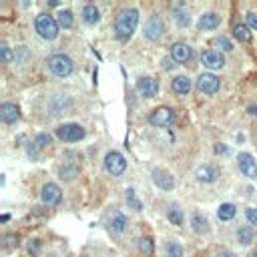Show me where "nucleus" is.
I'll return each mask as SVG.
<instances>
[{
    "label": "nucleus",
    "mask_w": 257,
    "mask_h": 257,
    "mask_svg": "<svg viewBox=\"0 0 257 257\" xmlns=\"http://www.w3.org/2000/svg\"><path fill=\"white\" fill-rule=\"evenodd\" d=\"M137 24H139V12L135 8H126V10L118 12L116 22H114V34H116V38L122 40V42L128 40V38L133 36Z\"/></svg>",
    "instance_id": "f257e3e1"
},
{
    "label": "nucleus",
    "mask_w": 257,
    "mask_h": 257,
    "mask_svg": "<svg viewBox=\"0 0 257 257\" xmlns=\"http://www.w3.org/2000/svg\"><path fill=\"white\" fill-rule=\"evenodd\" d=\"M36 32L44 38V40H54L58 34V22L54 20V16L50 14H38L36 16Z\"/></svg>",
    "instance_id": "f03ea898"
},
{
    "label": "nucleus",
    "mask_w": 257,
    "mask_h": 257,
    "mask_svg": "<svg viewBox=\"0 0 257 257\" xmlns=\"http://www.w3.org/2000/svg\"><path fill=\"white\" fill-rule=\"evenodd\" d=\"M56 137L64 143H76L84 137V128L80 124H74V122H68V124H60L56 128Z\"/></svg>",
    "instance_id": "7ed1b4c3"
},
{
    "label": "nucleus",
    "mask_w": 257,
    "mask_h": 257,
    "mask_svg": "<svg viewBox=\"0 0 257 257\" xmlns=\"http://www.w3.org/2000/svg\"><path fill=\"white\" fill-rule=\"evenodd\" d=\"M48 68H50L52 74H56V76H68V74L72 72L74 64H72V60H70L66 54H54V56H50V60H48Z\"/></svg>",
    "instance_id": "20e7f679"
},
{
    "label": "nucleus",
    "mask_w": 257,
    "mask_h": 257,
    "mask_svg": "<svg viewBox=\"0 0 257 257\" xmlns=\"http://www.w3.org/2000/svg\"><path fill=\"white\" fill-rule=\"evenodd\" d=\"M104 169L110 173V175H122L124 173V169H126V161H124V157L120 155V153H116V151H110V153H106V157H104Z\"/></svg>",
    "instance_id": "39448f33"
},
{
    "label": "nucleus",
    "mask_w": 257,
    "mask_h": 257,
    "mask_svg": "<svg viewBox=\"0 0 257 257\" xmlns=\"http://www.w3.org/2000/svg\"><path fill=\"white\" fill-rule=\"evenodd\" d=\"M197 86L203 94H215L219 90V76L213 72H203L197 78Z\"/></svg>",
    "instance_id": "423d86ee"
},
{
    "label": "nucleus",
    "mask_w": 257,
    "mask_h": 257,
    "mask_svg": "<svg viewBox=\"0 0 257 257\" xmlns=\"http://www.w3.org/2000/svg\"><path fill=\"white\" fill-rule=\"evenodd\" d=\"M149 120H151V124H155V126H169V124L175 120V114H173V110H171L169 106H159V108H155V110L151 112Z\"/></svg>",
    "instance_id": "0eeeda50"
},
{
    "label": "nucleus",
    "mask_w": 257,
    "mask_h": 257,
    "mask_svg": "<svg viewBox=\"0 0 257 257\" xmlns=\"http://www.w3.org/2000/svg\"><path fill=\"white\" fill-rule=\"evenodd\" d=\"M163 32H165V22H163V18L157 16V14H153V16L147 20V24H145V36H147L149 40H157V38H161Z\"/></svg>",
    "instance_id": "6e6552de"
},
{
    "label": "nucleus",
    "mask_w": 257,
    "mask_h": 257,
    "mask_svg": "<svg viewBox=\"0 0 257 257\" xmlns=\"http://www.w3.org/2000/svg\"><path fill=\"white\" fill-rule=\"evenodd\" d=\"M201 64H203L205 68H209V70H219V68H223L225 58H223V54L217 52V50H203V52H201Z\"/></svg>",
    "instance_id": "1a4fd4ad"
},
{
    "label": "nucleus",
    "mask_w": 257,
    "mask_h": 257,
    "mask_svg": "<svg viewBox=\"0 0 257 257\" xmlns=\"http://www.w3.org/2000/svg\"><path fill=\"white\" fill-rule=\"evenodd\" d=\"M40 197H42V201H44L48 207H54V205H58V203H60V199H62V191H60V187H58V185H54V183H46V185L42 187Z\"/></svg>",
    "instance_id": "9d476101"
},
{
    "label": "nucleus",
    "mask_w": 257,
    "mask_h": 257,
    "mask_svg": "<svg viewBox=\"0 0 257 257\" xmlns=\"http://www.w3.org/2000/svg\"><path fill=\"white\" fill-rule=\"evenodd\" d=\"M237 163H239V169H241V173L245 177H249V179H255L257 177V161L249 153H239Z\"/></svg>",
    "instance_id": "9b49d317"
},
{
    "label": "nucleus",
    "mask_w": 257,
    "mask_h": 257,
    "mask_svg": "<svg viewBox=\"0 0 257 257\" xmlns=\"http://www.w3.org/2000/svg\"><path fill=\"white\" fill-rule=\"evenodd\" d=\"M137 88H139L141 96L151 98V96H157V92H159V82H157L153 76H143V78H139Z\"/></svg>",
    "instance_id": "f8f14e48"
},
{
    "label": "nucleus",
    "mask_w": 257,
    "mask_h": 257,
    "mask_svg": "<svg viewBox=\"0 0 257 257\" xmlns=\"http://www.w3.org/2000/svg\"><path fill=\"white\" fill-rule=\"evenodd\" d=\"M0 118H2V122L6 124H12L20 118V110L14 102H2L0 104Z\"/></svg>",
    "instance_id": "ddd939ff"
},
{
    "label": "nucleus",
    "mask_w": 257,
    "mask_h": 257,
    "mask_svg": "<svg viewBox=\"0 0 257 257\" xmlns=\"http://www.w3.org/2000/svg\"><path fill=\"white\" fill-rule=\"evenodd\" d=\"M191 56H193V52H191V48L185 44V42H175L173 46H171V58L175 60V62H189L191 60Z\"/></svg>",
    "instance_id": "4468645a"
},
{
    "label": "nucleus",
    "mask_w": 257,
    "mask_h": 257,
    "mask_svg": "<svg viewBox=\"0 0 257 257\" xmlns=\"http://www.w3.org/2000/svg\"><path fill=\"white\" fill-rule=\"evenodd\" d=\"M217 177H219V169L215 165H201L195 171V179L201 183H213V181H217Z\"/></svg>",
    "instance_id": "2eb2a0df"
},
{
    "label": "nucleus",
    "mask_w": 257,
    "mask_h": 257,
    "mask_svg": "<svg viewBox=\"0 0 257 257\" xmlns=\"http://www.w3.org/2000/svg\"><path fill=\"white\" fill-rule=\"evenodd\" d=\"M153 181H155V185L161 187L163 191H171L173 185H175L173 177H171L167 171H163V169H155V171H153Z\"/></svg>",
    "instance_id": "dca6fc26"
},
{
    "label": "nucleus",
    "mask_w": 257,
    "mask_h": 257,
    "mask_svg": "<svg viewBox=\"0 0 257 257\" xmlns=\"http://www.w3.org/2000/svg\"><path fill=\"white\" fill-rule=\"evenodd\" d=\"M219 22H221L219 14H215V12H207V14H203V16L199 18V28H203V30H213V28H217V26H219Z\"/></svg>",
    "instance_id": "f3484780"
},
{
    "label": "nucleus",
    "mask_w": 257,
    "mask_h": 257,
    "mask_svg": "<svg viewBox=\"0 0 257 257\" xmlns=\"http://www.w3.org/2000/svg\"><path fill=\"white\" fill-rule=\"evenodd\" d=\"M82 20H84L86 24H96V22L100 20L98 8H96L94 4H86V6L82 8Z\"/></svg>",
    "instance_id": "a211bd4d"
},
{
    "label": "nucleus",
    "mask_w": 257,
    "mask_h": 257,
    "mask_svg": "<svg viewBox=\"0 0 257 257\" xmlns=\"http://www.w3.org/2000/svg\"><path fill=\"white\" fill-rule=\"evenodd\" d=\"M191 227H193V231H197V233L205 235V233L209 231V221H207L203 215L195 213V215H191Z\"/></svg>",
    "instance_id": "6ab92c4d"
},
{
    "label": "nucleus",
    "mask_w": 257,
    "mask_h": 257,
    "mask_svg": "<svg viewBox=\"0 0 257 257\" xmlns=\"http://www.w3.org/2000/svg\"><path fill=\"white\" fill-rule=\"evenodd\" d=\"M173 90L177 94H187L191 90V80L187 76H175L173 78Z\"/></svg>",
    "instance_id": "aec40b11"
},
{
    "label": "nucleus",
    "mask_w": 257,
    "mask_h": 257,
    "mask_svg": "<svg viewBox=\"0 0 257 257\" xmlns=\"http://www.w3.org/2000/svg\"><path fill=\"white\" fill-rule=\"evenodd\" d=\"M235 215H237V209H235L233 203H223V205L219 207V211H217V217H219L221 221H231Z\"/></svg>",
    "instance_id": "412c9836"
},
{
    "label": "nucleus",
    "mask_w": 257,
    "mask_h": 257,
    "mask_svg": "<svg viewBox=\"0 0 257 257\" xmlns=\"http://www.w3.org/2000/svg\"><path fill=\"white\" fill-rule=\"evenodd\" d=\"M233 34H235V38L241 40V42H249V40L253 38V34H251V30H249L247 24H237V26L233 28Z\"/></svg>",
    "instance_id": "4be33fe9"
},
{
    "label": "nucleus",
    "mask_w": 257,
    "mask_h": 257,
    "mask_svg": "<svg viewBox=\"0 0 257 257\" xmlns=\"http://www.w3.org/2000/svg\"><path fill=\"white\" fill-rule=\"evenodd\" d=\"M124 227H126V217L116 211V213L110 217V229H112L114 233H120V231H124Z\"/></svg>",
    "instance_id": "5701e85b"
},
{
    "label": "nucleus",
    "mask_w": 257,
    "mask_h": 257,
    "mask_svg": "<svg viewBox=\"0 0 257 257\" xmlns=\"http://www.w3.org/2000/svg\"><path fill=\"white\" fill-rule=\"evenodd\" d=\"M253 237H255V233H253L251 227H241V229L237 231V239H239L241 245H251Z\"/></svg>",
    "instance_id": "b1692460"
},
{
    "label": "nucleus",
    "mask_w": 257,
    "mask_h": 257,
    "mask_svg": "<svg viewBox=\"0 0 257 257\" xmlns=\"http://www.w3.org/2000/svg\"><path fill=\"white\" fill-rule=\"evenodd\" d=\"M58 24L62 28H72V12L70 10H62L58 14Z\"/></svg>",
    "instance_id": "393cba45"
},
{
    "label": "nucleus",
    "mask_w": 257,
    "mask_h": 257,
    "mask_svg": "<svg viewBox=\"0 0 257 257\" xmlns=\"http://www.w3.org/2000/svg\"><path fill=\"white\" fill-rule=\"evenodd\" d=\"M126 203L131 205L135 211H141V209H143V205H141V201L135 197V191H133V189H126Z\"/></svg>",
    "instance_id": "a878e982"
},
{
    "label": "nucleus",
    "mask_w": 257,
    "mask_h": 257,
    "mask_svg": "<svg viewBox=\"0 0 257 257\" xmlns=\"http://www.w3.org/2000/svg\"><path fill=\"white\" fill-rule=\"evenodd\" d=\"M213 44L219 46V48L225 50V52H231V50H233V44H231V40H229L227 36H217V38L213 40Z\"/></svg>",
    "instance_id": "bb28decb"
},
{
    "label": "nucleus",
    "mask_w": 257,
    "mask_h": 257,
    "mask_svg": "<svg viewBox=\"0 0 257 257\" xmlns=\"http://www.w3.org/2000/svg\"><path fill=\"white\" fill-rule=\"evenodd\" d=\"M167 255L169 257H183V247L175 241H169L167 243Z\"/></svg>",
    "instance_id": "cd10ccee"
},
{
    "label": "nucleus",
    "mask_w": 257,
    "mask_h": 257,
    "mask_svg": "<svg viewBox=\"0 0 257 257\" xmlns=\"http://www.w3.org/2000/svg\"><path fill=\"white\" fill-rule=\"evenodd\" d=\"M139 249L145 253V255H153V239L151 237H143L141 241H139Z\"/></svg>",
    "instance_id": "c85d7f7f"
},
{
    "label": "nucleus",
    "mask_w": 257,
    "mask_h": 257,
    "mask_svg": "<svg viewBox=\"0 0 257 257\" xmlns=\"http://www.w3.org/2000/svg\"><path fill=\"white\" fill-rule=\"evenodd\" d=\"M167 217H169V221H171L173 225H181V223H183V213H181L179 209H169Z\"/></svg>",
    "instance_id": "c756f323"
},
{
    "label": "nucleus",
    "mask_w": 257,
    "mask_h": 257,
    "mask_svg": "<svg viewBox=\"0 0 257 257\" xmlns=\"http://www.w3.org/2000/svg\"><path fill=\"white\" fill-rule=\"evenodd\" d=\"M0 54H2V64H8L10 60H12V52H10V48H8V44H0Z\"/></svg>",
    "instance_id": "7c9ffc66"
},
{
    "label": "nucleus",
    "mask_w": 257,
    "mask_h": 257,
    "mask_svg": "<svg viewBox=\"0 0 257 257\" xmlns=\"http://www.w3.org/2000/svg\"><path fill=\"white\" fill-rule=\"evenodd\" d=\"M245 215H247V221H249L251 225H257V209H255V207H249V209L245 211Z\"/></svg>",
    "instance_id": "2f4dec72"
},
{
    "label": "nucleus",
    "mask_w": 257,
    "mask_h": 257,
    "mask_svg": "<svg viewBox=\"0 0 257 257\" xmlns=\"http://www.w3.org/2000/svg\"><path fill=\"white\" fill-rule=\"evenodd\" d=\"M48 143H50V135H38L36 141H34V145H38V147H44Z\"/></svg>",
    "instance_id": "473e14b6"
},
{
    "label": "nucleus",
    "mask_w": 257,
    "mask_h": 257,
    "mask_svg": "<svg viewBox=\"0 0 257 257\" xmlns=\"http://www.w3.org/2000/svg\"><path fill=\"white\" fill-rule=\"evenodd\" d=\"M247 26L249 28H257V14L255 12H249L247 14Z\"/></svg>",
    "instance_id": "72a5a7b5"
},
{
    "label": "nucleus",
    "mask_w": 257,
    "mask_h": 257,
    "mask_svg": "<svg viewBox=\"0 0 257 257\" xmlns=\"http://www.w3.org/2000/svg\"><path fill=\"white\" fill-rule=\"evenodd\" d=\"M175 20H179V24H187V22H189V18H187L185 12H177V14H175Z\"/></svg>",
    "instance_id": "f704fd0d"
},
{
    "label": "nucleus",
    "mask_w": 257,
    "mask_h": 257,
    "mask_svg": "<svg viewBox=\"0 0 257 257\" xmlns=\"http://www.w3.org/2000/svg\"><path fill=\"white\" fill-rule=\"evenodd\" d=\"M247 112H249V114H253V116H257V102L249 104V106H247Z\"/></svg>",
    "instance_id": "c9c22d12"
},
{
    "label": "nucleus",
    "mask_w": 257,
    "mask_h": 257,
    "mask_svg": "<svg viewBox=\"0 0 257 257\" xmlns=\"http://www.w3.org/2000/svg\"><path fill=\"white\" fill-rule=\"evenodd\" d=\"M217 257H237V255H235L233 251H221V253H219Z\"/></svg>",
    "instance_id": "e433bc0d"
},
{
    "label": "nucleus",
    "mask_w": 257,
    "mask_h": 257,
    "mask_svg": "<svg viewBox=\"0 0 257 257\" xmlns=\"http://www.w3.org/2000/svg\"><path fill=\"white\" fill-rule=\"evenodd\" d=\"M171 62H175V60H173V58H167V60H163V66H165V68H167V70H169V68H171V66H173V64H171Z\"/></svg>",
    "instance_id": "4c0bfd02"
},
{
    "label": "nucleus",
    "mask_w": 257,
    "mask_h": 257,
    "mask_svg": "<svg viewBox=\"0 0 257 257\" xmlns=\"http://www.w3.org/2000/svg\"><path fill=\"white\" fill-rule=\"evenodd\" d=\"M217 153H227V147H221V145H217Z\"/></svg>",
    "instance_id": "58836bf2"
},
{
    "label": "nucleus",
    "mask_w": 257,
    "mask_h": 257,
    "mask_svg": "<svg viewBox=\"0 0 257 257\" xmlns=\"http://www.w3.org/2000/svg\"><path fill=\"white\" fill-rule=\"evenodd\" d=\"M253 257H257V249H255V251H253Z\"/></svg>",
    "instance_id": "ea45409f"
}]
</instances>
